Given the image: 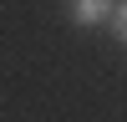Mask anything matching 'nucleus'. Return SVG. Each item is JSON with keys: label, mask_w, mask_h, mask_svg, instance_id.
<instances>
[{"label": "nucleus", "mask_w": 127, "mask_h": 122, "mask_svg": "<svg viewBox=\"0 0 127 122\" xmlns=\"http://www.w3.org/2000/svg\"><path fill=\"white\" fill-rule=\"evenodd\" d=\"M66 15H71V26H81V30L107 26L112 20V0H66Z\"/></svg>", "instance_id": "obj_1"}, {"label": "nucleus", "mask_w": 127, "mask_h": 122, "mask_svg": "<svg viewBox=\"0 0 127 122\" xmlns=\"http://www.w3.org/2000/svg\"><path fill=\"white\" fill-rule=\"evenodd\" d=\"M112 36L127 46V0H122V5H112Z\"/></svg>", "instance_id": "obj_2"}]
</instances>
